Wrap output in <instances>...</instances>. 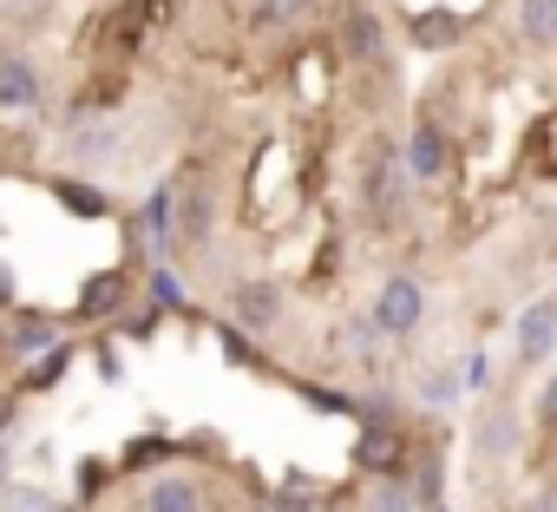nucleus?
Segmentation results:
<instances>
[{"mask_svg":"<svg viewBox=\"0 0 557 512\" xmlns=\"http://www.w3.org/2000/svg\"><path fill=\"white\" fill-rule=\"evenodd\" d=\"M420 316H426V290L413 283V277H387L381 283V296H374V336H387V342H400V336H413L420 329Z\"/></svg>","mask_w":557,"mask_h":512,"instance_id":"f257e3e1","label":"nucleus"},{"mask_svg":"<svg viewBox=\"0 0 557 512\" xmlns=\"http://www.w3.org/2000/svg\"><path fill=\"white\" fill-rule=\"evenodd\" d=\"M335 40H342V53H348L355 66H368V60H381V53H387V27H381V14H374V8H361V0H348V8H342Z\"/></svg>","mask_w":557,"mask_h":512,"instance_id":"f03ea898","label":"nucleus"},{"mask_svg":"<svg viewBox=\"0 0 557 512\" xmlns=\"http://www.w3.org/2000/svg\"><path fill=\"white\" fill-rule=\"evenodd\" d=\"M230 316H236L243 329L269 336L275 322H283V290H275V283H262V277H243V283L230 290Z\"/></svg>","mask_w":557,"mask_h":512,"instance_id":"7ed1b4c3","label":"nucleus"},{"mask_svg":"<svg viewBox=\"0 0 557 512\" xmlns=\"http://www.w3.org/2000/svg\"><path fill=\"white\" fill-rule=\"evenodd\" d=\"M511 349H518V362H524V368H544V362L557 355V303H531V309L518 316Z\"/></svg>","mask_w":557,"mask_h":512,"instance_id":"20e7f679","label":"nucleus"},{"mask_svg":"<svg viewBox=\"0 0 557 512\" xmlns=\"http://www.w3.org/2000/svg\"><path fill=\"white\" fill-rule=\"evenodd\" d=\"M0 106L8 112H34L40 106V73L27 53H0Z\"/></svg>","mask_w":557,"mask_h":512,"instance_id":"39448f33","label":"nucleus"},{"mask_svg":"<svg viewBox=\"0 0 557 512\" xmlns=\"http://www.w3.org/2000/svg\"><path fill=\"white\" fill-rule=\"evenodd\" d=\"M210 230H216L210 191H203V184H190V191L177 197V243H184V249H210Z\"/></svg>","mask_w":557,"mask_h":512,"instance_id":"423d86ee","label":"nucleus"},{"mask_svg":"<svg viewBox=\"0 0 557 512\" xmlns=\"http://www.w3.org/2000/svg\"><path fill=\"white\" fill-rule=\"evenodd\" d=\"M407 171L426 178V184L446 178V132H440V125H413V132H407Z\"/></svg>","mask_w":557,"mask_h":512,"instance_id":"0eeeda50","label":"nucleus"},{"mask_svg":"<svg viewBox=\"0 0 557 512\" xmlns=\"http://www.w3.org/2000/svg\"><path fill=\"white\" fill-rule=\"evenodd\" d=\"M145 512H203V492L190 473H164L145 486Z\"/></svg>","mask_w":557,"mask_h":512,"instance_id":"6e6552de","label":"nucleus"},{"mask_svg":"<svg viewBox=\"0 0 557 512\" xmlns=\"http://www.w3.org/2000/svg\"><path fill=\"white\" fill-rule=\"evenodd\" d=\"M394 191H400V151L374 145V158H368V204H374V217L394 210Z\"/></svg>","mask_w":557,"mask_h":512,"instance_id":"1a4fd4ad","label":"nucleus"},{"mask_svg":"<svg viewBox=\"0 0 557 512\" xmlns=\"http://www.w3.org/2000/svg\"><path fill=\"white\" fill-rule=\"evenodd\" d=\"M518 34L531 47H557V0H518Z\"/></svg>","mask_w":557,"mask_h":512,"instance_id":"9d476101","label":"nucleus"},{"mask_svg":"<svg viewBox=\"0 0 557 512\" xmlns=\"http://www.w3.org/2000/svg\"><path fill=\"white\" fill-rule=\"evenodd\" d=\"M119 303H125V283H119V277H92V283H86V296H79V309H86V316H112Z\"/></svg>","mask_w":557,"mask_h":512,"instance_id":"9b49d317","label":"nucleus"},{"mask_svg":"<svg viewBox=\"0 0 557 512\" xmlns=\"http://www.w3.org/2000/svg\"><path fill=\"white\" fill-rule=\"evenodd\" d=\"M315 8V0H262L256 8V27H289V21H302Z\"/></svg>","mask_w":557,"mask_h":512,"instance_id":"f8f14e48","label":"nucleus"},{"mask_svg":"<svg viewBox=\"0 0 557 512\" xmlns=\"http://www.w3.org/2000/svg\"><path fill=\"white\" fill-rule=\"evenodd\" d=\"M511 434H518V427H511V414H485L479 447H485V453H505V447H511Z\"/></svg>","mask_w":557,"mask_h":512,"instance_id":"ddd939ff","label":"nucleus"},{"mask_svg":"<svg viewBox=\"0 0 557 512\" xmlns=\"http://www.w3.org/2000/svg\"><path fill=\"white\" fill-rule=\"evenodd\" d=\"M8 349H21V355H34V349H53V329H47V322H27L21 336H8Z\"/></svg>","mask_w":557,"mask_h":512,"instance_id":"4468645a","label":"nucleus"},{"mask_svg":"<svg viewBox=\"0 0 557 512\" xmlns=\"http://www.w3.org/2000/svg\"><path fill=\"white\" fill-rule=\"evenodd\" d=\"M374 512H413V499H407V486H387V492L374 499Z\"/></svg>","mask_w":557,"mask_h":512,"instance_id":"2eb2a0df","label":"nucleus"},{"mask_svg":"<svg viewBox=\"0 0 557 512\" xmlns=\"http://www.w3.org/2000/svg\"><path fill=\"white\" fill-rule=\"evenodd\" d=\"M537 420H544V427H557V375H550V381H544V394H537Z\"/></svg>","mask_w":557,"mask_h":512,"instance_id":"dca6fc26","label":"nucleus"},{"mask_svg":"<svg viewBox=\"0 0 557 512\" xmlns=\"http://www.w3.org/2000/svg\"><path fill=\"white\" fill-rule=\"evenodd\" d=\"M283 512H309V505H302V499H289V505H283Z\"/></svg>","mask_w":557,"mask_h":512,"instance_id":"f3484780","label":"nucleus"},{"mask_svg":"<svg viewBox=\"0 0 557 512\" xmlns=\"http://www.w3.org/2000/svg\"><path fill=\"white\" fill-rule=\"evenodd\" d=\"M0 349H8V329H0Z\"/></svg>","mask_w":557,"mask_h":512,"instance_id":"a211bd4d","label":"nucleus"}]
</instances>
